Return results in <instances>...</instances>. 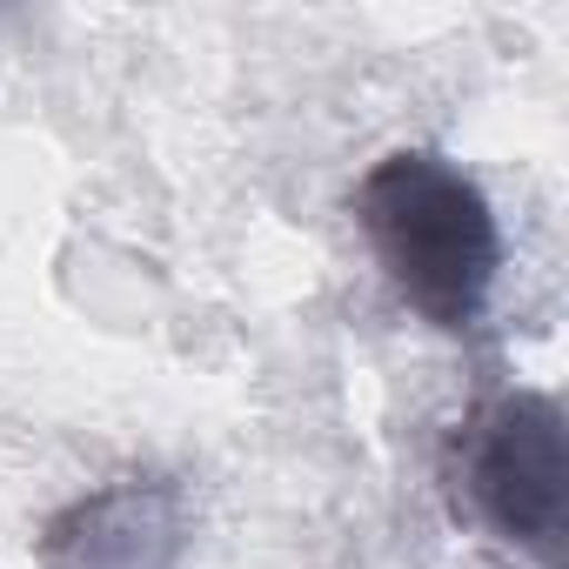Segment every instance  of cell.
I'll use <instances>...</instances> for the list:
<instances>
[{"label":"cell","instance_id":"3957f363","mask_svg":"<svg viewBox=\"0 0 569 569\" xmlns=\"http://www.w3.org/2000/svg\"><path fill=\"white\" fill-rule=\"evenodd\" d=\"M194 522L168 476H114L41 522V569H188Z\"/></svg>","mask_w":569,"mask_h":569},{"label":"cell","instance_id":"7a4b0ae2","mask_svg":"<svg viewBox=\"0 0 569 569\" xmlns=\"http://www.w3.org/2000/svg\"><path fill=\"white\" fill-rule=\"evenodd\" d=\"M442 489L469 529L529 569L569 562V416L549 389L482 396L442 449Z\"/></svg>","mask_w":569,"mask_h":569},{"label":"cell","instance_id":"6da1fadb","mask_svg":"<svg viewBox=\"0 0 569 569\" xmlns=\"http://www.w3.org/2000/svg\"><path fill=\"white\" fill-rule=\"evenodd\" d=\"M349 214L416 322L456 342L489 322L502 281V228L462 161L436 148H396L356 181Z\"/></svg>","mask_w":569,"mask_h":569}]
</instances>
